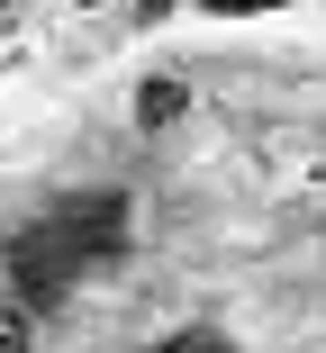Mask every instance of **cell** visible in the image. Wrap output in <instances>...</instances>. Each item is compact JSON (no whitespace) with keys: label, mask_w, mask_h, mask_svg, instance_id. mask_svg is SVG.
I'll return each mask as SVG.
<instances>
[{"label":"cell","mask_w":326,"mask_h":353,"mask_svg":"<svg viewBox=\"0 0 326 353\" xmlns=\"http://www.w3.org/2000/svg\"><path fill=\"white\" fill-rule=\"evenodd\" d=\"M127 245V199L118 190H82V199H54L45 218H28L10 236V281L28 308H63L100 263H118Z\"/></svg>","instance_id":"cell-1"},{"label":"cell","mask_w":326,"mask_h":353,"mask_svg":"<svg viewBox=\"0 0 326 353\" xmlns=\"http://www.w3.org/2000/svg\"><path fill=\"white\" fill-rule=\"evenodd\" d=\"M181 100H190L181 82H145V91H136V118H145V127H163V118H181Z\"/></svg>","instance_id":"cell-2"},{"label":"cell","mask_w":326,"mask_h":353,"mask_svg":"<svg viewBox=\"0 0 326 353\" xmlns=\"http://www.w3.org/2000/svg\"><path fill=\"white\" fill-rule=\"evenodd\" d=\"M28 335H37V308L28 299H0V353H19Z\"/></svg>","instance_id":"cell-3"},{"label":"cell","mask_w":326,"mask_h":353,"mask_svg":"<svg viewBox=\"0 0 326 353\" xmlns=\"http://www.w3.org/2000/svg\"><path fill=\"white\" fill-rule=\"evenodd\" d=\"M200 10H218V19H263V10H290V0H200Z\"/></svg>","instance_id":"cell-4"},{"label":"cell","mask_w":326,"mask_h":353,"mask_svg":"<svg viewBox=\"0 0 326 353\" xmlns=\"http://www.w3.org/2000/svg\"><path fill=\"white\" fill-rule=\"evenodd\" d=\"M218 344H227V335H218V326H190V335H172V344H163V353H218Z\"/></svg>","instance_id":"cell-5"},{"label":"cell","mask_w":326,"mask_h":353,"mask_svg":"<svg viewBox=\"0 0 326 353\" xmlns=\"http://www.w3.org/2000/svg\"><path fill=\"white\" fill-rule=\"evenodd\" d=\"M82 10H100V0H82Z\"/></svg>","instance_id":"cell-6"},{"label":"cell","mask_w":326,"mask_h":353,"mask_svg":"<svg viewBox=\"0 0 326 353\" xmlns=\"http://www.w3.org/2000/svg\"><path fill=\"white\" fill-rule=\"evenodd\" d=\"M0 10H10V0H0Z\"/></svg>","instance_id":"cell-7"}]
</instances>
